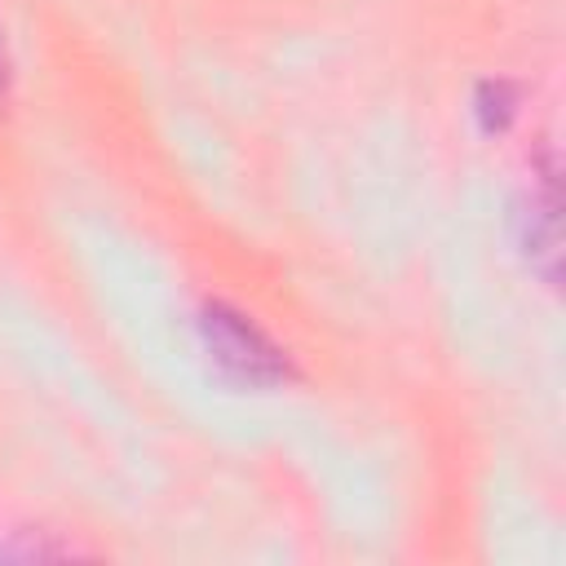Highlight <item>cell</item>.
<instances>
[{"label":"cell","mask_w":566,"mask_h":566,"mask_svg":"<svg viewBox=\"0 0 566 566\" xmlns=\"http://www.w3.org/2000/svg\"><path fill=\"white\" fill-rule=\"evenodd\" d=\"M199 340L208 349V358L217 363V371L234 385H248V389H279L287 385L296 371H292V358L287 349H279L248 314H239L234 305H203L199 310Z\"/></svg>","instance_id":"6da1fadb"},{"label":"cell","mask_w":566,"mask_h":566,"mask_svg":"<svg viewBox=\"0 0 566 566\" xmlns=\"http://www.w3.org/2000/svg\"><path fill=\"white\" fill-rule=\"evenodd\" d=\"M509 234L517 256L526 261L531 274H539L548 287L562 279V203H557V177H548L531 190H522L509 203Z\"/></svg>","instance_id":"7a4b0ae2"},{"label":"cell","mask_w":566,"mask_h":566,"mask_svg":"<svg viewBox=\"0 0 566 566\" xmlns=\"http://www.w3.org/2000/svg\"><path fill=\"white\" fill-rule=\"evenodd\" d=\"M513 115H517V88L509 80H482L473 88V119L482 133H491V137L504 133L513 124Z\"/></svg>","instance_id":"3957f363"},{"label":"cell","mask_w":566,"mask_h":566,"mask_svg":"<svg viewBox=\"0 0 566 566\" xmlns=\"http://www.w3.org/2000/svg\"><path fill=\"white\" fill-rule=\"evenodd\" d=\"M9 102H13V53H9L4 22H0V119L9 115Z\"/></svg>","instance_id":"277c9868"}]
</instances>
